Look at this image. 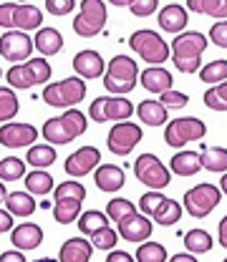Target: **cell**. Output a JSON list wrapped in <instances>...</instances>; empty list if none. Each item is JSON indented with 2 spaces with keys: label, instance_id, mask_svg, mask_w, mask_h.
<instances>
[{
  "label": "cell",
  "instance_id": "6da1fadb",
  "mask_svg": "<svg viewBox=\"0 0 227 262\" xmlns=\"http://www.w3.org/2000/svg\"><path fill=\"white\" fill-rule=\"evenodd\" d=\"M210 40L207 35L197 31H184L174 38V43L169 46L172 58H174V68L179 73H197L202 68V53L207 51Z\"/></svg>",
  "mask_w": 227,
  "mask_h": 262
},
{
  "label": "cell",
  "instance_id": "7a4b0ae2",
  "mask_svg": "<svg viewBox=\"0 0 227 262\" xmlns=\"http://www.w3.org/2000/svg\"><path fill=\"white\" fill-rule=\"evenodd\" d=\"M86 129H89L86 116H84L78 108H68L61 116L48 119V121L43 124L40 134H43L46 141H51V146H61V144H68V141L78 139L81 134H86Z\"/></svg>",
  "mask_w": 227,
  "mask_h": 262
},
{
  "label": "cell",
  "instance_id": "3957f363",
  "mask_svg": "<svg viewBox=\"0 0 227 262\" xmlns=\"http://www.w3.org/2000/svg\"><path fill=\"white\" fill-rule=\"evenodd\" d=\"M139 78V66L129 56H114L106 63V73H104V89L114 96H124L134 91Z\"/></svg>",
  "mask_w": 227,
  "mask_h": 262
},
{
  "label": "cell",
  "instance_id": "277c9868",
  "mask_svg": "<svg viewBox=\"0 0 227 262\" xmlns=\"http://www.w3.org/2000/svg\"><path fill=\"white\" fill-rule=\"evenodd\" d=\"M40 98L48 103V106H56V108H76L78 101L86 98V81L78 78V76H71L64 81H56V83H48L43 89Z\"/></svg>",
  "mask_w": 227,
  "mask_h": 262
},
{
  "label": "cell",
  "instance_id": "5b68a950",
  "mask_svg": "<svg viewBox=\"0 0 227 262\" xmlns=\"http://www.w3.org/2000/svg\"><path fill=\"white\" fill-rule=\"evenodd\" d=\"M129 46L141 61H147V63H152V66H162L169 58V53H172L169 51V43L164 40L159 33L149 31V28H141V31L131 33Z\"/></svg>",
  "mask_w": 227,
  "mask_h": 262
},
{
  "label": "cell",
  "instance_id": "8992f818",
  "mask_svg": "<svg viewBox=\"0 0 227 262\" xmlns=\"http://www.w3.org/2000/svg\"><path fill=\"white\" fill-rule=\"evenodd\" d=\"M134 177L154 192H162L164 187L172 184V171L159 162L157 154H139L134 162Z\"/></svg>",
  "mask_w": 227,
  "mask_h": 262
},
{
  "label": "cell",
  "instance_id": "52a82bcc",
  "mask_svg": "<svg viewBox=\"0 0 227 262\" xmlns=\"http://www.w3.org/2000/svg\"><path fill=\"white\" fill-rule=\"evenodd\" d=\"M207 126L202 119L197 116H182V119H174L164 126V144L172 146V149H182L184 144L190 141H199L204 139Z\"/></svg>",
  "mask_w": 227,
  "mask_h": 262
},
{
  "label": "cell",
  "instance_id": "ba28073f",
  "mask_svg": "<svg viewBox=\"0 0 227 262\" xmlns=\"http://www.w3.org/2000/svg\"><path fill=\"white\" fill-rule=\"evenodd\" d=\"M106 26V5L101 0H81V10L73 18V33L81 38H94Z\"/></svg>",
  "mask_w": 227,
  "mask_h": 262
},
{
  "label": "cell",
  "instance_id": "9c48e42d",
  "mask_svg": "<svg viewBox=\"0 0 227 262\" xmlns=\"http://www.w3.org/2000/svg\"><path fill=\"white\" fill-rule=\"evenodd\" d=\"M131 114H134V103L124 96H98L94 98L91 108H89V116L91 121L104 124V121H127Z\"/></svg>",
  "mask_w": 227,
  "mask_h": 262
},
{
  "label": "cell",
  "instance_id": "30bf717a",
  "mask_svg": "<svg viewBox=\"0 0 227 262\" xmlns=\"http://www.w3.org/2000/svg\"><path fill=\"white\" fill-rule=\"evenodd\" d=\"M220 202H222V192L215 184H197L184 192V209L195 220H204Z\"/></svg>",
  "mask_w": 227,
  "mask_h": 262
},
{
  "label": "cell",
  "instance_id": "8fae6325",
  "mask_svg": "<svg viewBox=\"0 0 227 262\" xmlns=\"http://www.w3.org/2000/svg\"><path fill=\"white\" fill-rule=\"evenodd\" d=\"M141 139H144V131H141L139 124H134V121H119V124H114V129L109 131L106 146H109L111 154L127 157V154L134 151L136 144H141Z\"/></svg>",
  "mask_w": 227,
  "mask_h": 262
},
{
  "label": "cell",
  "instance_id": "7c38bea8",
  "mask_svg": "<svg viewBox=\"0 0 227 262\" xmlns=\"http://www.w3.org/2000/svg\"><path fill=\"white\" fill-rule=\"evenodd\" d=\"M33 53V40L28 38V33L20 31H5L0 35V56L5 61H10L13 66L26 63Z\"/></svg>",
  "mask_w": 227,
  "mask_h": 262
},
{
  "label": "cell",
  "instance_id": "4fadbf2b",
  "mask_svg": "<svg viewBox=\"0 0 227 262\" xmlns=\"http://www.w3.org/2000/svg\"><path fill=\"white\" fill-rule=\"evenodd\" d=\"M98 164H101V151H98L96 146H81V149H76V151L66 159L64 169L71 179H81V177L96 171Z\"/></svg>",
  "mask_w": 227,
  "mask_h": 262
},
{
  "label": "cell",
  "instance_id": "5bb4252c",
  "mask_svg": "<svg viewBox=\"0 0 227 262\" xmlns=\"http://www.w3.org/2000/svg\"><path fill=\"white\" fill-rule=\"evenodd\" d=\"M38 139V129L33 124H15V121H8L0 126V144L5 149H23V146H31L33 141Z\"/></svg>",
  "mask_w": 227,
  "mask_h": 262
},
{
  "label": "cell",
  "instance_id": "9a60e30c",
  "mask_svg": "<svg viewBox=\"0 0 227 262\" xmlns=\"http://www.w3.org/2000/svg\"><path fill=\"white\" fill-rule=\"evenodd\" d=\"M152 229H154V225L149 222V217L134 212V214L124 217V220L119 222V229H116V232H119V237L127 239V242H147V239L152 237Z\"/></svg>",
  "mask_w": 227,
  "mask_h": 262
},
{
  "label": "cell",
  "instance_id": "2e32d148",
  "mask_svg": "<svg viewBox=\"0 0 227 262\" xmlns=\"http://www.w3.org/2000/svg\"><path fill=\"white\" fill-rule=\"evenodd\" d=\"M73 71L78 78H98L106 73V63L96 51L86 48V51H78L73 56Z\"/></svg>",
  "mask_w": 227,
  "mask_h": 262
},
{
  "label": "cell",
  "instance_id": "e0dca14e",
  "mask_svg": "<svg viewBox=\"0 0 227 262\" xmlns=\"http://www.w3.org/2000/svg\"><path fill=\"white\" fill-rule=\"evenodd\" d=\"M94 182H96V187L101 189V192L114 194V192H119V189L124 187L127 174H124L121 166H114V164H98V169L94 171Z\"/></svg>",
  "mask_w": 227,
  "mask_h": 262
},
{
  "label": "cell",
  "instance_id": "ac0fdd59",
  "mask_svg": "<svg viewBox=\"0 0 227 262\" xmlns=\"http://www.w3.org/2000/svg\"><path fill=\"white\" fill-rule=\"evenodd\" d=\"M139 78H141V86H144L149 94L162 96L167 91H172V73H169L167 68H162V66H149L147 71L139 73Z\"/></svg>",
  "mask_w": 227,
  "mask_h": 262
},
{
  "label": "cell",
  "instance_id": "d6986e66",
  "mask_svg": "<svg viewBox=\"0 0 227 262\" xmlns=\"http://www.w3.org/2000/svg\"><path fill=\"white\" fill-rule=\"evenodd\" d=\"M187 8L184 5H179V3H169V5H164L162 10H159V28L167 33H184L187 28Z\"/></svg>",
  "mask_w": 227,
  "mask_h": 262
},
{
  "label": "cell",
  "instance_id": "ffe728a7",
  "mask_svg": "<svg viewBox=\"0 0 227 262\" xmlns=\"http://www.w3.org/2000/svg\"><path fill=\"white\" fill-rule=\"evenodd\" d=\"M10 242H13V247H18L20 252L35 250V247L43 242V229L38 227V225H33V222H23V225L13 227Z\"/></svg>",
  "mask_w": 227,
  "mask_h": 262
},
{
  "label": "cell",
  "instance_id": "44dd1931",
  "mask_svg": "<svg viewBox=\"0 0 227 262\" xmlns=\"http://www.w3.org/2000/svg\"><path fill=\"white\" fill-rule=\"evenodd\" d=\"M94 252V245L84 237H71L66 239L58 250V262H89Z\"/></svg>",
  "mask_w": 227,
  "mask_h": 262
},
{
  "label": "cell",
  "instance_id": "7402d4cb",
  "mask_svg": "<svg viewBox=\"0 0 227 262\" xmlns=\"http://www.w3.org/2000/svg\"><path fill=\"white\" fill-rule=\"evenodd\" d=\"M136 116H139V121H144L147 126H154V129L169 124V111L164 108L159 101H154V98L141 101V103L136 106Z\"/></svg>",
  "mask_w": 227,
  "mask_h": 262
},
{
  "label": "cell",
  "instance_id": "603a6c76",
  "mask_svg": "<svg viewBox=\"0 0 227 262\" xmlns=\"http://www.w3.org/2000/svg\"><path fill=\"white\" fill-rule=\"evenodd\" d=\"M43 23V13L35 5H18L15 15H13V31L28 33V31H40Z\"/></svg>",
  "mask_w": 227,
  "mask_h": 262
},
{
  "label": "cell",
  "instance_id": "cb8c5ba5",
  "mask_svg": "<svg viewBox=\"0 0 227 262\" xmlns=\"http://www.w3.org/2000/svg\"><path fill=\"white\" fill-rule=\"evenodd\" d=\"M33 46L43 56H56L64 48V35H61V31H56V28H40V31L35 33V38H33Z\"/></svg>",
  "mask_w": 227,
  "mask_h": 262
},
{
  "label": "cell",
  "instance_id": "d4e9b609",
  "mask_svg": "<svg viewBox=\"0 0 227 262\" xmlns=\"http://www.w3.org/2000/svg\"><path fill=\"white\" fill-rule=\"evenodd\" d=\"M199 169H202V162H199V154L195 151H179L169 162V171L177 177H195Z\"/></svg>",
  "mask_w": 227,
  "mask_h": 262
},
{
  "label": "cell",
  "instance_id": "484cf974",
  "mask_svg": "<svg viewBox=\"0 0 227 262\" xmlns=\"http://www.w3.org/2000/svg\"><path fill=\"white\" fill-rule=\"evenodd\" d=\"M199 162H202V169H207V171L225 174L227 171V149L225 146H202Z\"/></svg>",
  "mask_w": 227,
  "mask_h": 262
},
{
  "label": "cell",
  "instance_id": "4316f807",
  "mask_svg": "<svg viewBox=\"0 0 227 262\" xmlns=\"http://www.w3.org/2000/svg\"><path fill=\"white\" fill-rule=\"evenodd\" d=\"M56 159H58V154H56V146H51V144H33L26 154V164H31L33 169H48V166H53Z\"/></svg>",
  "mask_w": 227,
  "mask_h": 262
},
{
  "label": "cell",
  "instance_id": "83f0119b",
  "mask_svg": "<svg viewBox=\"0 0 227 262\" xmlns=\"http://www.w3.org/2000/svg\"><path fill=\"white\" fill-rule=\"evenodd\" d=\"M81 199H56V204H53V220L58 222V225H71V222H76L78 217H81Z\"/></svg>",
  "mask_w": 227,
  "mask_h": 262
},
{
  "label": "cell",
  "instance_id": "f1b7e54d",
  "mask_svg": "<svg viewBox=\"0 0 227 262\" xmlns=\"http://www.w3.org/2000/svg\"><path fill=\"white\" fill-rule=\"evenodd\" d=\"M5 207L13 217H31L38 204L33 202V194H28V192H10L5 199Z\"/></svg>",
  "mask_w": 227,
  "mask_h": 262
},
{
  "label": "cell",
  "instance_id": "f546056e",
  "mask_svg": "<svg viewBox=\"0 0 227 262\" xmlns=\"http://www.w3.org/2000/svg\"><path fill=\"white\" fill-rule=\"evenodd\" d=\"M187 10L210 15L215 20H227V0H190Z\"/></svg>",
  "mask_w": 227,
  "mask_h": 262
},
{
  "label": "cell",
  "instance_id": "4dcf8cb0",
  "mask_svg": "<svg viewBox=\"0 0 227 262\" xmlns=\"http://www.w3.org/2000/svg\"><path fill=\"white\" fill-rule=\"evenodd\" d=\"M26 189L33 196H43L53 189V177L46 169H33L31 174H26Z\"/></svg>",
  "mask_w": 227,
  "mask_h": 262
},
{
  "label": "cell",
  "instance_id": "1f68e13d",
  "mask_svg": "<svg viewBox=\"0 0 227 262\" xmlns=\"http://www.w3.org/2000/svg\"><path fill=\"white\" fill-rule=\"evenodd\" d=\"M212 234L210 232H204V229H190L187 234H184V247H187V252L190 255H204V252H210L212 250Z\"/></svg>",
  "mask_w": 227,
  "mask_h": 262
},
{
  "label": "cell",
  "instance_id": "d6a6232c",
  "mask_svg": "<svg viewBox=\"0 0 227 262\" xmlns=\"http://www.w3.org/2000/svg\"><path fill=\"white\" fill-rule=\"evenodd\" d=\"M8 83H10V89H33V86H35L33 68L28 63L10 66V71H8Z\"/></svg>",
  "mask_w": 227,
  "mask_h": 262
},
{
  "label": "cell",
  "instance_id": "836d02e7",
  "mask_svg": "<svg viewBox=\"0 0 227 262\" xmlns=\"http://www.w3.org/2000/svg\"><path fill=\"white\" fill-rule=\"evenodd\" d=\"M109 227V217H106V212H98V209H89V212H81V217H78V229L84 232V234H94L98 229Z\"/></svg>",
  "mask_w": 227,
  "mask_h": 262
},
{
  "label": "cell",
  "instance_id": "e575fe53",
  "mask_svg": "<svg viewBox=\"0 0 227 262\" xmlns=\"http://www.w3.org/2000/svg\"><path fill=\"white\" fill-rule=\"evenodd\" d=\"M18 108H20V103H18L15 91L8 89V86H0V124L13 121L15 114H18Z\"/></svg>",
  "mask_w": 227,
  "mask_h": 262
},
{
  "label": "cell",
  "instance_id": "d590c367",
  "mask_svg": "<svg viewBox=\"0 0 227 262\" xmlns=\"http://www.w3.org/2000/svg\"><path fill=\"white\" fill-rule=\"evenodd\" d=\"M26 179V162L18 157L0 159V182H18Z\"/></svg>",
  "mask_w": 227,
  "mask_h": 262
},
{
  "label": "cell",
  "instance_id": "8d00e7d4",
  "mask_svg": "<svg viewBox=\"0 0 227 262\" xmlns=\"http://www.w3.org/2000/svg\"><path fill=\"white\" fill-rule=\"evenodd\" d=\"M199 81L212 83V86L227 81V61L225 58H217V61H210L207 66H202L199 68Z\"/></svg>",
  "mask_w": 227,
  "mask_h": 262
},
{
  "label": "cell",
  "instance_id": "74e56055",
  "mask_svg": "<svg viewBox=\"0 0 227 262\" xmlns=\"http://www.w3.org/2000/svg\"><path fill=\"white\" fill-rule=\"evenodd\" d=\"M167 247L162 242H141L136 247V262H167Z\"/></svg>",
  "mask_w": 227,
  "mask_h": 262
},
{
  "label": "cell",
  "instance_id": "f35d334b",
  "mask_svg": "<svg viewBox=\"0 0 227 262\" xmlns=\"http://www.w3.org/2000/svg\"><path fill=\"white\" fill-rule=\"evenodd\" d=\"M164 204H167V196H164L162 192L149 189L147 194H141V199H139V214H144V217H157V214L162 212Z\"/></svg>",
  "mask_w": 227,
  "mask_h": 262
},
{
  "label": "cell",
  "instance_id": "ab89813d",
  "mask_svg": "<svg viewBox=\"0 0 227 262\" xmlns=\"http://www.w3.org/2000/svg\"><path fill=\"white\" fill-rule=\"evenodd\" d=\"M204 106L212 108V111H227V81L217 83V86H210L204 91Z\"/></svg>",
  "mask_w": 227,
  "mask_h": 262
},
{
  "label": "cell",
  "instance_id": "60d3db41",
  "mask_svg": "<svg viewBox=\"0 0 227 262\" xmlns=\"http://www.w3.org/2000/svg\"><path fill=\"white\" fill-rule=\"evenodd\" d=\"M91 245L94 250H104V252H111L116 245H119V232L114 227H104L91 234Z\"/></svg>",
  "mask_w": 227,
  "mask_h": 262
},
{
  "label": "cell",
  "instance_id": "b9f144b4",
  "mask_svg": "<svg viewBox=\"0 0 227 262\" xmlns=\"http://www.w3.org/2000/svg\"><path fill=\"white\" fill-rule=\"evenodd\" d=\"M134 212H136V207L131 204L129 199H121V196H119V199L114 196V199H111V202L106 204V217H109V220H114L116 225H119V222H121L124 217L134 214Z\"/></svg>",
  "mask_w": 227,
  "mask_h": 262
},
{
  "label": "cell",
  "instance_id": "7bdbcfd3",
  "mask_svg": "<svg viewBox=\"0 0 227 262\" xmlns=\"http://www.w3.org/2000/svg\"><path fill=\"white\" fill-rule=\"evenodd\" d=\"M179 217H182V204L174 202V199H167V204L162 207V212L154 217V222L159 227H172V225L179 222Z\"/></svg>",
  "mask_w": 227,
  "mask_h": 262
},
{
  "label": "cell",
  "instance_id": "ee69618b",
  "mask_svg": "<svg viewBox=\"0 0 227 262\" xmlns=\"http://www.w3.org/2000/svg\"><path fill=\"white\" fill-rule=\"evenodd\" d=\"M53 196L56 199H64V196H68V199H86V187L81 184V182H61V184H56V189H53Z\"/></svg>",
  "mask_w": 227,
  "mask_h": 262
},
{
  "label": "cell",
  "instance_id": "f6af8a7d",
  "mask_svg": "<svg viewBox=\"0 0 227 262\" xmlns=\"http://www.w3.org/2000/svg\"><path fill=\"white\" fill-rule=\"evenodd\" d=\"M159 103H162L164 108L169 111V108H184L187 103H190V96L187 94H182V91H167V94H162L159 96Z\"/></svg>",
  "mask_w": 227,
  "mask_h": 262
},
{
  "label": "cell",
  "instance_id": "bcb514c9",
  "mask_svg": "<svg viewBox=\"0 0 227 262\" xmlns=\"http://www.w3.org/2000/svg\"><path fill=\"white\" fill-rule=\"evenodd\" d=\"M129 10L136 18H149L159 10V3L157 0H134V3H129Z\"/></svg>",
  "mask_w": 227,
  "mask_h": 262
},
{
  "label": "cell",
  "instance_id": "7dc6e473",
  "mask_svg": "<svg viewBox=\"0 0 227 262\" xmlns=\"http://www.w3.org/2000/svg\"><path fill=\"white\" fill-rule=\"evenodd\" d=\"M26 63L33 68V76H35V83H46L48 78H51V66L46 58H31V61H26Z\"/></svg>",
  "mask_w": 227,
  "mask_h": 262
},
{
  "label": "cell",
  "instance_id": "c3c4849f",
  "mask_svg": "<svg viewBox=\"0 0 227 262\" xmlns=\"http://www.w3.org/2000/svg\"><path fill=\"white\" fill-rule=\"evenodd\" d=\"M73 0H46V10L51 13V15H68V13H73Z\"/></svg>",
  "mask_w": 227,
  "mask_h": 262
},
{
  "label": "cell",
  "instance_id": "681fc988",
  "mask_svg": "<svg viewBox=\"0 0 227 262\" xmlns=\"http://www.w3.org/2000/svg\"><path fill=\"white\" fill-rule=\"evenodd\" d=\"M210 40L220 48H227V20H217L212 28H210Z\"/></svg>",
  "mask_w": 227,
  "mask_h": 262
},
{
  "label": "cell",
  "instance_id": "f907efd6",
  "mask_svg": "<svg viewBox=\"0 0 227 262\" xmlns=\"http://www.w3.org/2000/svg\"><path fill=\"white\" fill-rule=\"evenodd\" d=\"M18 3H0V26L5 31H13V15H15Z\"/></svg>",
  "mask_w": 227,
  "mask_h": 262
},
{
  "label": "cell",
  "instance_id": "816d5d0a",
  "mask_svg": "<svg viewBox=\"0 0 227 262\" xmlns=\"http://www.w3.org/2000/svg\"><path fill=\"white\" fill-rule=\"evenodd\" d=\"M106 262H134V257H131L129 252H124V250H111Z\"/></svg>",
  "mask_w": 227,
  "mask_h": 262
},
{
  "label": "cell",
  "instance_id": "f5cc1de1",
  "mask_svg": "<svg viewBox=\"0 0 227 262\" xmlns=\"http://www.w3.org/2000/svg\"><path fill=\"white\" fill-rule=\"evenodd\" d=\"M0 232H13V214L8 209H0Z\"/></svg>",
  "mask_w": 227,
  "mask_h": 262
},
{
  "label": "cell",
  "instance_id": "db71d44e",
  "mask_svg": "<svg viewBox=\"0 0 227 262\" xmlns=\"http://www.w3.org/2000/svg\"><path fill=\"white\" fill-rule=\"evenodd\" d=\"M0 262H28L23 257V252L20 250H8V252H3L0 255Z\"/></svg>",
  "mask_w": 227,
  "mask_h": 262
},
{
  "label": "cell",
  "instance_id": "11a10c76",
  "mask_svg": "<svg viewBox=\"0 0 227 262\" xmlns=\"http://www.w3.org/2000/svg\"><path fill=\"white\" fill-rule=\"evenodd\" d=\"M217 237H220V245L227 250V214L220 220V227H217Z\"/></svg>",
  "mask_w": 227,
  "mask_h": 262
},
{
  "label": "cell",
  "instance_id": "9f6ffc18",
  "mask_svg": "<svg viewBox=\"0 0 227 262\" xmlns=\"http://www.w3.org/2000/svg\"><path fill=\"white\" fill-rule=\"evenodd\" d=\"M167 262H199L195 255H190V252H179V255H172Z\"/></svg>",
  "mask_w": 227,
  "mask_h": 262
},
{
  "label": "cell",
  "instance_id": "6f0895ef",
  "mask_svg": "<svg viewBox=\"0 0 227 262\" xmlns=\"http://www.w3.org/2000/svg\"><path fill=\"white\" fill-rule=\"evenodd\" d=\"M220 192H222V194L227 196V171L222 174V179H220Z\"/></svg>",
  "mask_w": 227,
  "mask_h": 262
},
{
  "label": "cell",
  "instance_id": "680465c9",
  "mask_svg": "<svg viewBox=\"0 0 227 262\" xmlns=\"http://www.w3.org/2000/svg\"><path fill=\"white\" fill-rule=\"evenodd\" d=\"M5 199H8V192H5V184L0 182V204H5Z\"/></svg>",
  "mask_w": 227,
  "mask_h": 262
},
{
  "label": "cell",
  "instance_id": "91938a15",
  "mask_svg": "<svg viewBox=\"0 0 227 262\" xmlns=\"http://www.w3.org/2000/svg\"><path fill=\"white\" fill-rule=\"evenodd\" d=\"M33 262H58V260H53V257H40V260H33Z\"/></svg>",
  "mask_w": 227,
  "mask_h": 262
},
{
  "label": "cell",
  "instance_id": "94428289",
  "mask_svg": "<svg viewBox=\"0 0 227 262\" xmlns=\"http://www.w3.org/2000/svg\"><path fill=\"white\" fill-rule=\"evenodd\" d=\"M222 262H227V257H225V260H222Z\"/></svg>",
  "mask_w": 227,
  "mask_h": 262
},
{
  "label": "cell",
  "instance_id": "6125c7cd",
  "mask_svg": "<svg viewBox=\"0 0 227 262\" xmlns=\"http://www.w3.org/2000/svg\"><path fill=\"white\" fill-rule=\"evenodd\" d=\"M0 76H3V71H0Z\"/></svg>",
  "mask_w": 227,
  "mask_h": 262
}]
</instances>
